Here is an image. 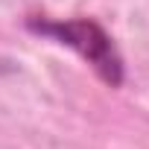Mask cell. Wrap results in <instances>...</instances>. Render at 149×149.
<instances>
[{
    "label": "cell",
    "mask_w": 149,
    "mask_h": 149,
    "mask_svg": "<svg viewBox=\"0 0 149 149\" xmlns=\"http://www.w3.org/2000/svg\"><path fill=\"white\" fill-rule=\"evenodd\" d=\"M26 26L38 35H47L64 47H70L73 53H79L94 70L97 76L111 85V88H120L123 85V58L111 41V35L94 24V21H85V18H73V21H38V18H29Z\"/></svg>",
    "instance_id": "1"
}]
</instances>
